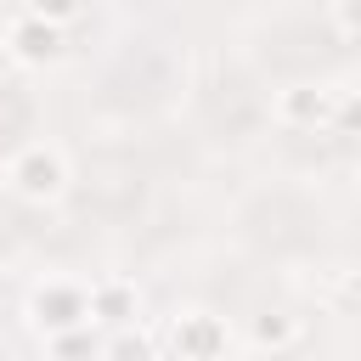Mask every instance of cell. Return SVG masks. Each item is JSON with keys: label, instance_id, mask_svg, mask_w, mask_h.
Returning a JSON list of instances; mask_svg holds the SVG:
<instances>
[{"label": "cell", "instance_id": "5", "mask_svg": "<svg viewBox=\"0 0 361 361\" xmlns=\"http://www.w3.org/2000/svg\"><path fill=\"white\" fill-rule=\"evenodd\" d=\"M158 350H175L186 361H209V355H226L231 350V327L214 310H186V316H175L169 338H158Z\"/></svg>", "mask_w": 361, "mask_h": 361}, {"label": "cell", "instance_id": "6", "mask_svg": "<svg viewBox=\"0 0 361 361\" xmlns=\"http://www.w3.org/2000/svg\"><path fill=\"white\" fill-rule=\"evenodd\" d=\"M141 316V288L124 276H102L90 282V322L96 327H130Z\"/></svg>", "mask_w": 361, "mask_h": 361}, {"label": "cell", "instance_id": "10", "mask_svg": "<svg viewBox=\"0 0 361 361\" xmlns=\"http://www.w3.org/2000/svg\"><path fill=\"white\" fill-rule=\"evenodd\" d=\"M333 23H338V39L355 45V0H333Z\"/></svg>", "mask_w": 361, "mask_h": 361}, {"label": "cell", "instance_id": "1", "mask_svg": "<svg viewBox=\"0 0 361 361\" xmlns=\"http://www.w3.org/2000/svg\"><path fill=\"white\" fill-rule=\"evenodd\" d=\"M350 113H355V90L350 85H316V79H299V85H282L276 102H271V118L282 130H338L350 135Z\"/></svg>", "mask_w": 361, "mask_h": 361}, {"label": "cell", "instance_id": "4", "mask_svg": "<svg viewBox=\"0 0 361 361\" xmlns=\"http://www.w3.org/2000/svg\"><path fill=\"white\" fill-rule=\"evenodd\" d=\"M0 51L11 68H28V73H45L68 56V28L34 17V11H17L6 28H0Z\"/></svg>", "mask_w": 361, "mask_h": 361}, {"label": "cell", "instance_id": "2", "mask_svg": "<svg viewBox=\"0 0 361 361\" xmlns=\"http://www.w3.org/2000/svg\"><path fill=\"white\" fill-rule=\"evenodd\" d=\"M68 180H73V164H68V152L56 141H23L6 158V192L23 197V203H34V209L56 203L68 192Z\"/></svg>", "mask_w": 361, "mask_h": 361}, {"label": "cell", "instance_id": "7", "mask_svg": "<svg viewBox=\"0 0 361 361\" xmlns=\"http://www.w3.org/2000/svg\"><path fill=\"white\" fill-rule=\"evenodd\" d=\"M39 344H45V355H107V338H96V322L62 327V333H51Z\"/></svg>", "mask_w": 361, "mask_h": 361}, {"label": "cell", "instance_id": "3", "mask_svg": "<svg viewBox=\"0 0 361 361\" xmlns=\"http://www.w3.org/2000/svg\"><path fill=\"white\" fill-rule=\"evenodd\" d=\"M23 316H28V327L39 338H51L62 327H79V322H90V282L85 276H62V271L39 276L28 288V299H23Z\"/></svg>", "mask_w": 361, "mask_h": 361}, {"label": "cell", "instance_id": "8", "mask_svg": "<svg viewBox=\"0 0 361 361\" xmlns=\"http://www.w3.org/2000/svg\"><path fill=\"white\" fill-rule=\"evenodd\" d=\"M248 344H254V350H293V344H299V322H288V316H259L254 333H248Z\"/></svg>", "mask_w": 361, "mask_h": 361}, {"label": "cell", "instance_id": "9", "mask_svg": "<svg viewBox=\"0 0 361 361\" xmlns=\"http://www.w3.org/2000/svg\"><path fill=\"white\" fill-rule=\"evenodd\" d=\"M23 11H34V17L56 23V28H73V23L90 11V0H23Z\"/></svg>", "mask_w": 361, "mask_h": 361}]
</instances>
